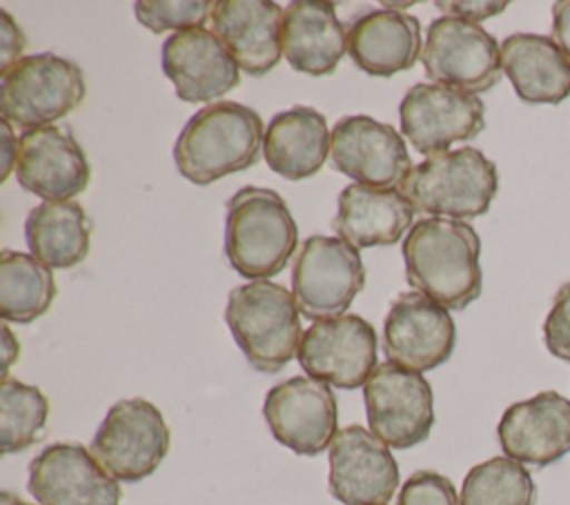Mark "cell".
Here are the masks:
<instances>
[{
	"mask_svg": "<svg viewBox=\"0 0 570 505\" xmlns=\"http://www.w3.org/2000/svg\"><path fill=\"white\" fill-rule=\"evenodd\" d=\"M405 278L445 309L461 311L481 296V240L472 225L452 218H423L403 240Z\"/></svg>",
	"mask_w": 570,
	"mask_h": 505,
	"instance_id": "1",
	"label": "cell"
},
{
	"mask_svg": "<svg viewBox=\"0 0 570 505\" xmlns=\"http://www.w3.org/2000/svg\"><path fill=\"white\" fill-rule=\"evenodd\" d=\"M265 127L247 105L218 100L198 109L174 142V162L194 185H212L229 174L254 167L261 158Z\"/></svg>",
	"mask_w": 570,
	"mask_h": 505,
	"instance_id": "2",
	"label": "cell"
},
{
	"mask_svg": "<svg viewBox=\"0 0 570 505\" xmlns=\"http://www.w3.org/2000/svg\"><path fill=\"white\" fill-rule=\"evenodd\" d=\"M225 207V256L232 269L254 280L283 271L296 251L298 229L281 194L247 185Z\"/></svg>",
	"mask_w": 570,
	"mask_h": 505,
	"instance_id": "3",
	"label": "cell"
},
{
	"mask_svg": "<svg viewBox=\"0 0 570 505\" xmlns=\"http://www.w3.org/2000/svg\"><path fill=\"white\" fill-rule=\"evenodd\" d=\"M225 323L247 363L263 372H281L303 338L301 311L292 291L272 280H249L229 291Z\"/></svg>",
	"mask_w": 570,
	"mask_h": 505,
	"instance_id": "4",
	"label": "cell"
},
{
	"mask_svg": "<svg viewBox=\"0 0 570 505\" xmlns=\"http://www.w3.org/2000/svg\"><path fill=\"white\" fill-rule=\"evenodd\" d=\"M399 189L430 218L483 216L499 189L497 165L474 147L434 154L410 169Z\"/></svg>",
	"mask_w": 570,
	"mask_h": 505,
	"instance_id": "5",
	"label": "cell"
},
{
	"mask_svg": "<svg viewBox=\"0 0 570 505\" xmlns=\"http://www.w3.org/2000/svg\"><path fill=\"white\" fill-rule=\"evenodd\" d=\"M82 69L49 51L22 56L0 73V111L20 129L49 127L85 100Z\"/></svg>",
	"mask_w": 570,
	"mask_h": 505,
	"instance_id": "6",
	"label": "cell"
},
{
	"mask_svg": "<svg viewBox=\"0 0 570 505\" xmlns=\"http://www.w3.org/2000/svg\"><path fill=\"white\" fill-rule=\"evenodd\" d=\"M169 452V427L160 409L145 398L114 403L91 440L96 461L122 483L151 476Z\"/></svg>",
	"mask_w": 570,
	"mask_h": 505,
	"instance_id": "7",
	"label": "cell"
},
{
	"mask_svg": "<svg viewBox=\"0 0 570 505\" xmlns=\"http://www.w3.org/2000/svg\"><path fill=\"white\" fill-rule=\"evenodd\" d=\"M365 287V267L356 247L332 236H309L292 267V294L309 320L343 316Z\"/></svg>",
	"mask_w": 570,
	"mask_h": 505,
	"instance_id": "8",
	"label": "cell"
},
{
	"mask_svg": "<svg viewBox=\"0 0 570 505\" xmlns=\"http://www.w3.org/2000/svg\"><path fill=\"white\" fill-rule=\"evenodd\" d=\"M421 62L434 85L465 93L490 91L503 73L501 44L481 24L441 16L430 22Z\"/></svg>",
	"mask_w": 570,
	"mask_h": 505,
	"instance_id": "9",
	"label": "cell"
},
{
	"mask_svg": "<svg viewBox=\"0 0 570 505\" xmlns=\"http://www.w3.org/2000/svg\"><path fill=\"white\" fill-rule=\"evenodd\" d=\"M370 432L392 449L423 443L434 425L430 383L405 367L381 363L363 385Z\"/></svg>",
	"mask_w": 570,
	"mask_h": 505,
	"instance_id": "10",
	"label": "cell"
},
{
	"mask_svg": "<svg viewBox=\"0 0 570 505\" xmlns=\"http://www.w3.org/2000/svg\"><path fill=\"white\" fill-rule=\"evenodd\" d=\"M376 356V331L356 314L316 320L303 331L296 354L298 365L309 378L338 389L363 387L379 367Z\"/></svg>",
	"mask_w": 570,
	"mask_h": 505,
	"instance_id": "11",
	"label": "cell"
},
{
	"mask_svg": "<svg viewBox=\"0 0 570 505\" xmlns=\"http://www.w3.org/2000/svg\"><path fill=\"white\" fill-rule=\"evenodd\" d=\"M263 416L272 436L298 456H316L338 434L332 387L309 376H292L265 394Z\"/></svg>",
	"mask_w": 570,
	"mask_h": 505,
	"instance_id": "12",
	"label": "cell"
},
{
	"mask_svg": "<svg viewBox=\"0 0 570 505\" xmlns=\"http://www.w3.org/2000/svg\"><path fill=\"white\" fill-rule=\"evenodd\" d=\"M399 118L410 145L430 158L479 136L485 127V105L479 96L445 85L416 82L403 96Z\"/></svg>",
	"mask_w": 570,
	"mask_h": 505,
	"instance_id": "13",
	"label": "cell"
},
{
	"mask_svg": "<svg viewBox=\"0 0 570 505\" xmlns=\"http://www.w3.org/2000/svg\"><path fill=\"white\" fill-rule=\"evenodd\" d=\"M456 345L450 309L421 291H403L390 305L383 323V351L390 363L410 372L443 365Z\"/></svg>",
	"mask_w": 570,
	"mask_h": 505,
	"instance_id": "14",
	"label": "cell"
},
{
	"mask_svg": "<svg viewBox=\"0 0 570 505\" xmlns=\"http://www.w3.org/2000/svg\"><path fill=\"white\" fill-rule=\"evenodd\" d=\"M29 494L38 505H120L118 481L80 443L47 445L29 463Z\"/></svg>",
	"mask_w": 570,
	"mask_h": 505,
	"instance_id": "15",
	"label": "cell"
},
{
	"mask_svg": "<svg viewBox=\"0 0 570 505\" xmlns=\"http://www.w3.org/2000/svg\"><path fill=\"white\" fill-rule=\"evenodd\" d=\"M327 485L343 505H385L399 487V465L370 429L347 425L330 445Z\"/></svg>",
	"mask_w": 570,
	"mask_h": 505,
	"instance_id": "16",
	"label": "cell"
},
{
	"mask_svg": "<svg viewBox=\"0 0 570 505\" xmlns=\"http://www.w3.org/2000/svg\"><path fill=\"white\" fill-rule=\"evenodd\" d=\"M330 156L334 167L358 185L394 187L414 167L403 136L370 116H345L332 129Z\"/></svg>",
	"mask_w": 570,
	"mask_h": 505,
	"instance_id": "17",
	"label": "cell"
},
{
	"mask_svg": "<svg viewBox=\"0 0 570 505\" xmlns=\"http://www.w3.org/2000/svg\"><path fill=\"white\" fill-rule=\"evenodd\" d=\"M16 178L45 202H60L87 189L91 167L78 140L67 129L49 125L22 131Z\"/></svg>",
	"mask_w": 570,
	"mask_h": 505,
	"instance_id": "18",
	"label": "cell"
},
{
	"mask_svg": "<svg viewBox=\"0 0 570 505\" xmlns=\"http://www.w3.org/2000/svg\"><path fill=\"white\" fill-rule=\"evenodd\" d=\"M160 65L185 102H212L238 87L240 67L205 27L174 31L160 49Z\"/></svg>",
	"mask_w": 570,
	"mask_h": 505,
	"instance_id": "19",
	"label": "cell"
},
{
	"mask_svg": "<svg viewBox=\"0 0 570 505\" xmlns=\"http://www.w3.org/2000/svg\"><path fill=\"white\" fill-rule=\"evenodd\" d=\"M497 436L508 458L532 467L557 463L570 452V398L539 392L512 403L497 425Z\"/></svg>",
	"mask_w": 570,
	"mask_h": 505,
	"instance_id": "20",
	"label": "cell"
},
{
	"mask_svg": "<svg viewBox=\"0 0 570 505\" xmlns=\"http://www.w3.org/2000/svg\"><path fill=\"white\" fill-rule=\"evenodd\" d=\"M283 9L272 0H220L212 24L247 76H265L283 56Z\"/></svg>",
	"mask_w": 570,
	"mask_h": 505,
	"instance_id": "21",
	"label": "cell"
},
{
	"mask_svg": "<svg viewBox=\"0 0 570 505\" xmlns=\"http://www.w3.org/2000/svg\"><path fill=\"white\" fill-rule=\"evenodd\" d=\"M412 220L414 205L401 189L352 182L338 194L332 227L341 240L363 249L399 242Z\"/></svg>",
	"mask_w": 570,
	"mask_h": 505,
	"instance_id": "22",
	"label": "cell"
},
{
	"mask_svg": "<svg viewBox=\"0 0 570 505\" xmlns=\"http://www.w3.org/2000/svg\"><path fill=\"white\" fill-rule=\"evenodd\" d=\"M421 51V24L405 11L374 9L352 20L347 29V53L370 76L390 78L412 69Z\"/></svg>",
	"mask_w": 570,
	"mask_h": 505,
	"instance_id": "23",
	"label": "cell"
},
{
	"mask_svg": "<svg viewBox=\"0 0 570 505\" xmlns=\"http://www.w3.org/2000/svg\"><path fill=\"white\" fill-rule=\"evenodd\" d=\"M283 56L307 76H330L347 51V33L336 7L325 0H294L283 13Z\"/></svg>",
	"mask_w": 570,
	"mask_h": 505,
	"instance_id": "24",
	"label": "cell"
},
{
	"mask_svg": "<svg viewBox=\"0 0 570 505\" xmlns=\"http://www.w3.org/2000/svg\"><path fill=\"white\" fill-rule=\"evenodd\" d=\"M501 67L528 105H559L570 96V60L548 36H508L501 42Z\"/></svg>",
	"mask_w": 570,
	"mask_h": 505,
	"instance_id": "25",
	"label": "cell"
},
{
	"mask_svg": "<svg viewBox=\"0 0 570 505\" xmlns=\"http://www.w3.org/2000/svg\"><path fill=\"white\" fill-rule=\"evenodd\" d=\"M332 131L327 120L314 107L296 105L276 113L263 140L267 167L287 180H303L321 171L330 154Z\"/></svg>",
	"mask_w": 570,
	"mask_h": 505,
	"instance_id": "26",
	"label": "cell"
},
{
	"mask_svg": "<svg viewBox=\"0 0 570 505\" xmlns=\"http://www.w3.org/2000/svg\"><path fill=\"white\" fill-rule=\"evenodd\" d=\"M91 222L76 200L42 202L24 220V240L36 260L49 269H69L89 254Z\"/></svg>",
	"mask_w": 570,
	"mask_h": 505,
	"instance_id": "27",
	"label": "cell"
},
{
	"mask_svg": "<svg viewBox=\"0 0 570 505\" xmlns=\"http://www.w3.org/2000/svg\"><path fill=\"white\" fill-rule=\"evenodd\" d=\"M56 280L47 265L31 254H0V316L7 323H33L56 298Z\"/></svg>",
	"mask_w": 570,
	"mask_h": 505,
	"instance_id": "28",
	"label": "cell"
},
{
	"mask_svg": "<svg viewBox=\"0 0 570 505\" xmlns=\"http://www.w3.org/2000/svg\"><path fill=\"white\" fill-rule=\"evenodd\" d=\"M537 485L523 463L494 456L474 465L459 494L461 505H534Z\"/></svg>",
	"mask_w": 570,
	"mask_h": 505,
	"instance_id": "29",
	"label": "cell"
},
{
	"mask_svg": "<svg viewBox=\"0 0 570 505\" xmlns=\"http://www.w3.org/2000/svg\"><path fill=\"white\" fill-rule=\"evenodd\" d=\"M49 416V400L36 387L18 378L0 383V445L2 454H16L42 438Z\"/></svg>",
	"mask_w": 570,
	"mask_h": 505,
	"instance_id": "30",
	"label": "cell"
},
{
	"mask_svg": "<svg viewBox=\"0 0 570 505\" xmlns=\"http://www.w3.org/2000/svg\"><path fill=\"white\" fill-rule=\"evenodd\" d=\"M216 2L209 0H138L134 4L136 18L151 33H163L167 29H194L203 27L212 18Z\"/></svg>",
	"mask_w": 570,
	"mask_h": 505,
	"instance_id": "31",
	"label": "cell"
},
{
	"mask_svg": "<svg viewBox=\"0 0 570 505\" xmlns=\"http://www.w3.org/2000/svg\"><path fill=\"white\" fill-rule=\"evenodd\" d=\"M396 505H461L450 478L439 472L419 469L410 474L399 492Z\"/></svg>",
	"mask_w": 570,
	"mask_h": 505,
	"instance_id": "32",
	"label": "cell"
},
{
	"mask_svg": "<svg viewBox=\"0 0 570 505\" xmlns=\"http://www.w3.org/2000/svg\"><path fill=\"white\" fill-rule=\"evenodd\" d=\"M543 343L552 356L570 363V283L561 285L554 294L543 320Z\"/></svg>",
	"mask_w": 570,
	"mask_h": 505,
	"instance_id": "33",
	"label": "cell"
},
{
	"mask_svg": "<svg viewBox=\"0 0 570 505\" xmlns=\"http://www.w3.org/2000/svg\"><path fill=\"white\" fill-rule=\"evenodd\" d=\"M436 7L441 11H445V16L450 18H459L472 24H479L481 20L501 13L503 9H508V2H490V0H439Z\"/></svg>",
	"mask_w": 570,
	"mask_h": 505,
	"instance_id": "34",
	"label": "cell"
},
{
	"mask_svg": "<svg viewBox=\"0 0 570 505\" xmlns=\"http://www.w3.org/2000/svg\"><path fill=\"white\" fill-rule=\"evenodd\" d=\"M27 47V38L7 9H0V73L18 62Z\"/></svg>",
	"mask_w": 570,
	"mask_h": 505,
	"instance_id": "35",
	"label": "cell"
},
{
	"mask_svg": "<svg viewBox=\"0 0 570 505\" xmlns=\"http://www.w3.org/2000/svg\"><path fill=\"white\" fill-rule=\"evenodd\" d=\"M552 40L570 60V0L552 4Z\"/></svg>",
	"mask_w": 570,
	"mask_h": 505,
	"instance_id": "36",
	"label": "cell"
},
{
	"mask_svg": "<svg viewBox=\"0 0 570 505\" xmlns=\"http://www.w3.org/2000/svg\"><path fill=\"white\" fill-rule=\"evenodd\" d=\"M2 125V133H0V142H2V151H0V182H4L9 178L11 171H16V162H18V145L20 140L13 136V127L7 118L0 120Z\"/></svg>",
	"mask_w": 570,
	"mask_h": 505,
	"instance_id": "37",
	"label": "cell"
},
{
	"mask_svg": "<svg viewBox=\"0 0 570 505\" xmlns=\"http://www.w3.org/2000/svg\"><path fill=\"white\" fill-rule=\"evenodd\" d=\"M0 331H2V378H7L9 374V367L18 360V356H20V343H18V338L13 336V331L9 329V325L7 323H2L0 325Z\"/></svg>",
	"mask_w": 570,
	"mask_h": 505,
	"instance_id": "38",
	"label": "cell"
},
{
	"mask_svg": "<svg viewBox=\"0 0 570 505\" xmlns=\"http://www.w3.org/2000/svg\"><path fill=\"white\" fill-rule=\"evenodd\" d=\"M0 505H33V503H27L20 496H16L13 492L4 489V492H0Z\"/></svg>",
	"mask_w": 570,
	"mask_h": 505,
	"instance_id": "39",
	"label": "cell"
}]
</instances>
